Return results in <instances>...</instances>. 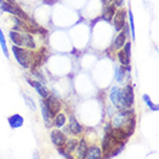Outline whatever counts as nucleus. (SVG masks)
<instances>
[{"label": "nucleus", "instance_id": "3", "mask_svg": "<svg viewBox=\"0 0 159 159\" xmlns=\"http://www.w3.org/2000/svg\"><path fill=\"white\" fill-rule=\"evenodd\" d=\"M45 100H43V104L44 106L48 108V111L50 112V114H51L53 118L56 114H58L61 110V104L58 99H57L54 96H50L48 95L46 98H44Z\"/></svg>", "mask_w": 159, "mask_h": 159}, {"label": "nucleus", "instance_id": "10", "mask_svg": "<svg viewBox=\"0 0 159 159\" xmlns=\"http://www.w3.org/2000/svg\"><path fill=\"white\" fill-rule=\"evenodd\" d=\"M9 38L13 43L17 45V46H23L24 42V32H20L17 30H13L9 32Z\"/></svg>", "mask_w": 159, "mask_h": 159}, {"label": "nucleus", "instance_id": "17", "mask_svg": "<svg viewBox=\"0 0 159 159\" xmlns=\"http://www.w3.org/2000/svg\"><path fill=\"white\" fill-rule=\"evenodd\" d=\"M15 5V4H14ZM14 5L9 4L6 0H0V8L4 11V12H7L12 15H15V8H14Z\"/></svg>", "mask_w": 159, "mask_h": 159}, {"label": "nucleus", "instance_id": "13", "mask_svg": "<svg viewBox=\"0 0 159 159\" xmlns=\"http://www.w3.org/2000/svg\"><path fill=\"white\" fill-rule=\"evenodd\" d=\"M116 11V7L114 5H106L105 8H104L103 11V14H102V17H103L105 21H111L113 19V16H114V13Z\"/></svg>", "mask_w": 159, "mask_h": 159}, {"label": "nucleus", "instance_id": "27", "mask_svg": "<svg viewBox=\"0 0 159 159\" xmlns=\"http://www.w3.org/2000/svg\"><path fill=\"white\" fill-rule=\"evenodd\" d=\"M24 99H25V104L30 107L31 111H36V104H35V102H34L29 96H24Z\"/></svg>", "mask_w": 159, "mask_h": 159}, {"label": "nucleus", "instance_id": "11", "mask_svg": "<svg viewBox=\"0 0 159 159\" xmlns=\"http://www.w3.org/2000/svg\"><path fill=\"white\" fill-rule=\"evenodd\" d=\"M69 131L73 135H81L83 133V127L80 125L74 116L69 119Z\"/></svg>", "mask_w": 159, "mask_h": 159}, {"label": "nucleus", "instance_id": "29", "mask_svg": "<svg viewBox=\"0 0 159 159\" xmlns=\"http://www.w3.org/2000/svg\"><path fill=\"white\" fill-rule=\"evenodd\" d=\"M112 1L114 2L113 5H114L116 7H121L123 5V1H125V0H112Z\"/></svg>", "mask_w": 159, "mask_h": 159}, {"label": "nucleus", "instance_id": "15", "mask_svg": "<svg viewBox=\"0 0 159 159\" xmlns=\"http://www.w3.org/2000/svg\"><path fill=\"white\" fill-rule=\"evenodd\" d=\"M23 46L24 48H29V50H35L36 48V43L34 40V37L30 32L25 34L24 32V42H23Z\"/></svg>", "mask_w": 159, "mask_h": 159}, {"label": "nucleus", "instance_id": "8", "mask_svg": "<svg viewBox=\"0 0 159 159\" xmlns=\"http://www.w3.org/2000/svg\"><path fill=\"white\" fill-rule=\"evenodd\" d=\"M27 82H28L31 87H34L35 89H36V91L39 93V96L42 97V98H46L48 96V89L44 87L43 84L40 83V82H38V81H35V80H31V79H27Z\"/></svg>", "mask_w": 159, "mask_h": 159}, {"label": "nucleus", "instance_id": "24", "mask_svg": "<svg viewBox=\"0 0 159 159\" xmlns=\"http://www.w3.org/2000/svg\"><path fill=\"white\" fill-rule=\"evenodd\" d=\"M143 100H144V103L149 106V108H150L151 111H158V110H159L158 105H156V104L152 103L151 98H150L148 95H143Z\"/></svg>", "mask_w": 159, "mask_h": 159}, {"label": "nucleus", "instance_id": "18", "mask_svg": "<svg viewBox=\"0 0 159 159\" xmlns=\"http://www.w3.org/2000/svg\"><path fill=\"white\" fill-rule=\"evenodd\" d=\"M53 123H54V126H56L57 128H60L62 127V126H65V123H66V116H65L64 113H58V114H56L54 116V118H53Z\"/></svg>", "mask_w": 159, "mask_h": 159}, {"label": "nucleus", "instance_id": "5", "mask_svg": "<svg viewBox=\"0 0 159 159\" xmlns=\"http://www.w3.org/2000/svg\"><path fill=\"white\" fill-rule=\"evenodd\" d=\"M126 14H127V12L125 9H119L114 13L113 19H114V27H116V31L122 30L123 25L126 24Z\"/></svg>", "mask_w": 159, "mask_h": 159}, {"label": "nucleus", "instance_id": "7", "mask_svg": "<svg viewBox=\"0 0 159 159\" xmlns=\"http://www.w3.org/2000/svg\"><path fill=\"white\" fill-rule=\"evenodd\" d=\"M123 91V99H125V105L126 107H131L134 104V90L130 84L126 85V88L122 90Z\"/></svg>", "mask_w": 159, "mask_h": 159}, {"label": "nucleus", "instance_id": "30", "mask_svg": "<svg viewBox=\"0 0 159 159\" xmlns=\"http://www.w3.org/2000/svg\"><path fill=\"white\" fill-rule=\"evenodd\" d=\"M44 2L45 4H48V5H53L56 2V0H44Z\"/></svg>", "mask_w": 159, "mask_h": 159}, {"label": "nucleus", "instance_id": "12", "mask_svg": "<svg viewBox=\"0 0 159 159\" xmlns=\"http://www.w3.org/2000/svg\"><path fill=\"white\" fill-rule=\"evenodd\" d=\"M102 156H103V151H102V149H100L98 145H92L88 149V152H87V157L85 158H89V159H99L102 158Z\"/></svg>", "mask_w": 159, "mask_h": 159}, {"label": "nucleus", "instance_id": "19", "mask_svg": "<svg viewBox=\"0 0 159 159\" xmlns=\"http://www.w3.org/2000/svg\"><path fill=\"white\" fill-rule=\"evenodd\" d=\"M77 144H79V141L76 139H69L66 141V143H65V149L67 150L68 152H74L76 150V148H77Z\"/></svg>", "mask_w": 159, "mask_h": 159}, {"label": "nucleus", "instance_id": "16", "mask_svg": "<svg viewBox=\"0 0 159 159\" xmlns=\"http://www.w3.org/2000/svg\"><path fill=\"white\" fill-rule=\"evenodd\" d=\"M126 38H127V35H126L125 31L122 30V31L120 32L119 35L116 36V39H114V44H113V45H114V48H118V50L121 48H123V45H125V43H126Z\"/></svg>", "mask_w": 159, "mask_h": 159}, {"label": "nucleus", "instance_id": "20", "mask_svg": "<svg viewBox=\"0 0 159 159\" xmlns=\"http://www.w3.org/2000/svg\"><path fill=\"white\" fill-rule=\"evenodd\" d=\"M14 8H15V16H17L19 19H21V20L25 21V22H29V21L31 20L30 17H29V15L27 14L25 12H23L22 11V8L19 6V5H14Z\"/></svg>", "mask_w": 159, "mask_h": 159}, {"label": "nucleus", "instance_id": "26", "mask_svg": "<svg viewBox=\"0 0 159 159\" xmlns=\"http://www.w3.org/2000/svg\"><path fill=\"white\" fill-rule=\"evenodd\" d=\"M123 76H125V69L121 67H116V80L118 82H122Z\"/></svg>", "mask_w": 159, "mask_h": 159}, {"label": "nucleus", "instance_id": "6", "mask_svg": "<svg viewBox=\"0 0 159 159\" xmlns=\"http://www.w3.org/2000/svg\"><path fill=\"white\" fill-rule=\"evenodd\" d=\"M51 141L56 147H64L66 141H67V137L62 131L54 129V130L51 131Z\"/></svg>", "mask_w": 159, "mask_h": 159}, {"label": "nucleus", "instance_id": "14", "mask_svg": "<svg viewBox=\"0 0 159 159\" xmlns=\"http://www.w3.org/2000/svg\"><path fill=\"white\" fill-rule=\"evenodd\" d=\"M88 149H89V145H88L87 141L84 139H82L79 142V144H77V148H76V150H77V157L82 159L85 158L87 157Z\"/></svg>", "mask_w": 159, "mask_h": 159}, {"label": "nucleus", "instance_id": "23", "mask_svg": "<svg viewBox=\"0 0 159 159\" xmlns=\"http://www.w3.org/2000/svg\"><path fill=\"white\" fill-rule=\"evenodd\" d=\"M42 114H43L44 121L46 122V125H51V120H53V116L50 114V112L48 111V108L44 106L43 103H42Z\"/></svg>", "mask_w": 159, "mask_h": 159}, {"label": "nucleus", "instance_id": "9", "mask_svg": "<svg viewBox=\"0 0 159 159\" xmlns=\"http://www.w3.org/2000/svg\"><path fill=\"white\" fill-rule=\"evenodd\" d=\"M8 123H9L12 129H16V128H20L23 126L24 119L20 114H13L12 116L8 118Z\"/></svg>", "mask_w": 159, "mask_h": 159}, {"label": "nucleus", "instance_id": "28", "mask_svg": "<svg viewBox=\"0 0 159 159\" xmlns=\"http://www.w3.org/2000/svg\"><path fill=\"white\" fill-rule=\"evenodd\" d=\"M125 48H123V52L127 54L128 57H130V53H131V44L128 42V43H125Z\"/></svg>", "mask_w": 159, "mask_h": 159}, {"label": "nucleus", "instance_id": "1", "mask_svg": "<svg viewBox=\"0 0 159 159\" xmlns=\"http://www.w3.org/2000/svg\"><path fill=\"white\" fill-rule=\"evenodd\" d=\"M12 51H13L14 57H15L16 61H17L22 67H24V68L31 67L34 53H32L29 48H23L22 46L14 45L12 48Z\"/></svg>", "mask_w": 159, "mask_h": 159}, {"label": "nucleus", "instance_id": "4", "mask_svg": "<svg viewBox=\"0 0 159 159\" xmlns=\"http://www.w3.org/2000/svg\"><path fill=\"white\" fill-rule=\"evenodd\" d=\"M46 59V48H42L38 52L34 53V57H32V62H31V67L32 70L37 69L38 67H40L43 62Z\"/></svg>", "mask_w": 159, "mask_h": 159}, {"label": "nucleus", "instance_id": "21", "mask_svg": "<svg viewBox=\"0 0 159 159\" xmlns=\"http://www.w3.org/2000/svg\"><path fill=\"white\" fill-rule=\"evenodd\" d=\"M0 45H1V48H2V52H4V54L6 58L9 57L8 54V48H7V44H6V38H5V35L1 28H0Z\"/></svg>", "mask_w": 159, "mask_h": 159}, {"label": "nucleus", "instance_id": "22", "mask_svg": "<svg viewBox=\"0 0 159 159\" xmlns=\"http://www.w3.org/2000/svg\"><path fill=\"white\" fill-rule=\"evenodd\" d=\"M118 59H119L120 64L122 65V66H128L129 65V62H130V60H129V57L122 51H119L118 52Z\"/></svg>", "mask_w": 159, "mask_h": 159}, {"label": "nucleus", "instance_id": "32", "mask_svg": "<svg viewBox=\"0 0 159 159\" xmlns=\"http://www.w3.org/2000/svg\"><path fill=\"white\" fill-rule=\"evenodd\" d=\"M6 1H8L9 4H12V5H14L15 4V0H6Z\"/></svg>", "mask_w": 159, "mask_h": 159}, {"label": "nucleus", "instance_id": "25", "mask_svg": "<svg viewBox=\"0 0 159 159\" xmlns=\"http://www.w3.org/2000/svg\"><path fill=\"white\" fill-rule=\"evenodd\" d=\"M128 14H129V27H130V30H131V37H133V39H135V24H134V15H133V12H131L130 9L128 11Z\"/></svg>", "mask_w": 159, "mask_h": 159}, {"label": "nucleus", "instance_id": "2", "mask_svg": "<svg viewBox=\"0 0 159 159\" xmlns=\"http://www.w3.org/2000/svg\"><path fill=\"white\" fill-rule=\"evenodd\" d=\"M110 99H111L112 104L118 107L120 111H122L125 108H128L126 107V105H125V99H123V91L118 87H113L111 90V93H110Z\"/></svg>", "mask_w": 159, "mask_h": 159}, {"label": "nucleus", "instance_id": "31", "mask_svg": "<svg viewBox=\"0 0 159 159\" xmlns=\"http://www.w3.org/2000/svg\"><path fill=\"white\" fill-rule=\"evenodd\" d=\"M111 1H112V0H102V2H103L104 6H106V5H110V4H111Z\"/></svg>", "mask_w": 159, "mask_h": 159}]
</instances>
